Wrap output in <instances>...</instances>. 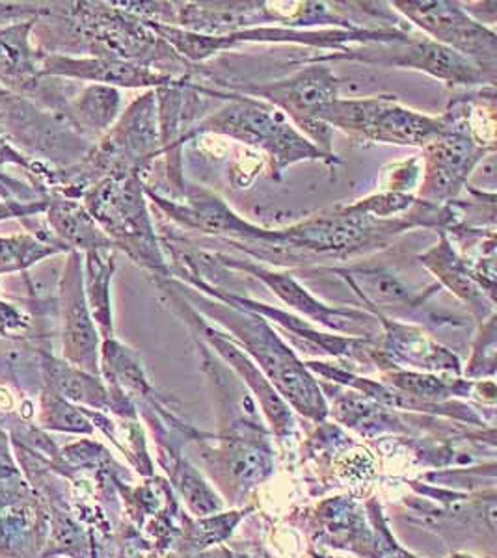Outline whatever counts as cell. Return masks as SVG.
Listing matches in <instances>:
<instances>
[{
  "mask_svg": "<svg viewBox=\"0 0 497 558\" xmlns=\"http://www.w3.org/2000/svg\"><path fill=\"white\" fill-rule=\"evenodd\" d=\"M417 204L410 194H399V192H380L376 196L362 199L357 204L351 205L352 209L365 213V215L375 216L380 220H388L391 215H401L404 210L412 209Z\"/></svg>",
  "mask_w": 497,
  "mask_h": 558,
  "instance_id": "25",
  "label": "cell"
},
{
  "mask_svg": "<svg viewBox=\"0 0 497 558\" xmlns=\"http://www.w3.org/2000/svg\"><path fill=\"white\" fill-rule=\"evenodd\" d=\"M420 259L425 267L436 274V278L440 279L449 291L454 292L460 300H464L465 304L472 307L473 315L478 320H483L488 313H492L494 296L478 283L468 263L457 257L444 231H441L440 242L431 252L421 255Z\"/></svg>",
  "mask_w": 497,
  "mask_h": 558,
  "instance_id": "16",
  "label": "cell"
},
{
  "mask_svg": "<svg viewBox=\"0 0 497 558\" xmlns=\"http://www.w3.org/2000/svg\"><path fill=\"white\" fill-rule=\"evenodd\" d=\"M114 247H101L83 254L84 257V294L88 302L89 313L96 323L99 336L105 339L114 337L112 320V300H110V281L114 276Z\"/></svg>",
  "mask_w": 497,
  "mask_h": 558,
  "instance_id": "21",
  "label": "cell"
},
{
  "mask_svg": "<svg viewBox=\"0 0 497 558\" xmlns=\"http://www.w3.org/2000/svg\"><path fill=\"white\" fill-rule=\"evenodd\" d=\"M386 328L384 350L401 362L414 363L415 367L459 371V362L451 352L434 344L425 333L407 324L396 323L384 315H375Z\"/></svg>",
  "mask_w": 497,
  "mask_h": 558,
  "instance_id": "20",
  "label": "cell"
},
{
  "mask_svg": "<svg viewBox=\"0 0 497 558\" xmlns=\"http://www.w3.org/2000/svg\"><path fill=\"white\" fill-rule=\"evenodd\" d=\"M39 165H44V162H34V160H28L26 157H23V155L4 138V134L0 133V168H4V166H20V168H23V170L28 173V178H31V175L38 170Z\"/></svg>",
  "mask_w": 497,
  "mask_h": 558,
  "instance_id": "27",
  "label": "cell"
},
{
  "mask_svg": "<svg viewBox=\"0 0 497 558\" xmlns=\"http://www.w3.org/2000/svg\"><path fill=\"white\" fill-rule=\"evenodd\" d=\"M58 320L64 362L92 376H99V331L84 294V257L65 254L58 281Z\"/></svg>",
  "mask_w": 497,
  "mask_h": 558,
  "instance_id": "10",
  "label": "cell"
},
{
  "mask_svg": "<svg viewBox=\"0 0 497 558\" xmlns=\"http://www.w3.org/2000/svg\"><path fill=\"white\" fill-rule=\"evenodd\" d=\"M213 257L218 259L217 263H220V265L243 270V272L252 274L255 278L262 279L263 283L268 289H272V292L281 302H286V305L293 307L302 315H306L310 320L328 326L331 330L371 331V323L376 320L375 315H367V313L328 307V305L315 299L312 292L300 286L291 274L275 272V270L254 265L250 260L231 259L226 255H213Z\"/></svg>",
  "mask_w": 497,
  "mask_h": 558,
  "instance_id": "12",
  "label": "cell"
},
{
  "mask_svg": "<svg viewBox=\"0 0 497 558\" xmlns=\"http://www.w3.org/2000/svg\"><path fill=\"white\" fill-rule=\"evenodd\" d=\"M2 415H4V413L0 412V418H2Z\"/></svg>",
  "mask_w": 497,
  "mask_h": 558,
  "instance_id": "29",
  "label": "cell"
},
{
  "mask_svg": "<svg viewBox=\"0 0 497 558\" xmlns=\"http://www.w3.org/2000/svg\"><path fill=\"white\" fill-rule=\"evenodd\" d=\"M172 283L185 296L186 302H194L198 305V312L218 320L244 344V349L265 368L281 395L291 399L300 412L313 417L325 415V400L320 397L319 387L315 386L304 365L294 357L288 344L281 341L267 318L222 304L218 300L207 299L202 292L181 286L175 279H172Z\"/></svg>",
  "mask_w": 497,
  "mask_h": 558,
  "instance_id": "1",
  "label": "cell"
},
{
  "mask_svg": "<svg viewBox=\"0 0 497 558\" xmlns=\"http://www.w3.org/2000/svg\"><path fill=\"white\" fill-rule=\"evenodd\" d=\"M47 205H20L2 202L0 204V220H8V218H17L20 220V218H25V216L44 215L45 210H47Z\"/></svg>",
  "mask_w": 497,
  "mask_h": 558,
  "instance_id": "28",
  "label": "cell"
},
{
  "mask_svg": "<svg viewBox=\"0 0 497 558\" xmlns=\"http://www.w3.org/2000/svg\"><path fill=\"white\" fill-rule=\"evenodd\" d=\"M34 20L0 26V89L36 101L44 76L41 52L33 45Z\"/></svg>",
  "mask_w": 497,
  "mask_h": 558,
  "instance_id": "15",
  "label": "cell"
},
{
  "mask_svg": "<svg viewBox=\"0 0 497 558\" xmlns=\"http://www.w3.org/2000/svg\"><path fill=\"white\" fill-rule=\"evenodd\" d=\"M41 75L58 76L68 81H89V83L112 86V88H149L168 86L175 78L149 65L112 60V58L52 57L41 52Z\"/></svg>",
  "mask_w": 497,
  "mask_h": 558,
  "instance_id": "13",
  "label": "cell"
},
{
  "mask_svg": "<svg viewBox=\"0 0 497 558\" xmlns=\"http://www.w3.org/2000/svg\"><path fill=\"white\" fill-rule=\"evenodd\" d=\"M447 118L451 121V131L425 146L421 159L423 183L420 196L425 204L451 202L464 189L475 166L485 160L486 153H492L470 136L465 121L454 120L449 112Z\"/></svg>",
  "mask_w": 497,
  "mask_h": 558,
  "instance_id": "11",
  "label": "cell"
},
{
  "mask_svg": "<svg viewBox=\"0 0 497 558\" xmlns=\"http://www.w3.org/2000/svg\"><path fill=\"white\" fill-rule=\"evenodd\" d=\"M41 12V2H0V26L36 20Z\"/></svg>",
  "mask_w": 497,
  "mask_h": 558,
  "instance_id": "26",
  "label": "cell"
},
{
  "mask_svg": "<svg viewBox=\"0 0 497 558\" xmlns=\"http://www.w3.org/2000/svg\"><path fill=\"white\" fill-rule=\"evenodd\" d=\"M2 368H8V367H0V373H2Z\"/></svg>",
  "mask_w": 497,
  "mask_h": 558,
  "instance_id": "30",
  "label": "cell"
},
{
  "mask_svg": "<svg viewBox=\"0 0 497 558\" xmlns=\"http://www.w3.org/2000/svg\"><path fill=\"white\" fill-rule=\"evenodd\" d=\"M338 60L410 68V70L428 73L451 86H477V84H492L496 81V75L486 73L483 68L473 64L472 60H468L446 45L436 44L431 38H404L393 44L364 45L362 49H344L343 52L313 58L312 62L325 64V62H338Z\"/></svg>",
  "mask_w": 497,
  "mask_h": 558,
  "instance_id": "7",
  "label": "cell"
},
{
  "mask_svg": "<svg viewBox=\"0 0 497 558\" xmlns=\"http://www.w3.org/2000/svg\"><path fill=\"white\" fill-rule=\"evenodd\" d=\"M237 89L244 96L254 97L257 101L263 99L281 110L294 121L296 128L310 134L313 142H317L315 146L319 147L320 151L334 155L330 125L313 118V112L317 108L338 99L339 81L330 68L313 64L283 81L257 84V86H241Z\"/></svg>",
  "mask_w": 497,
  "mask_h": 558,
  "instance_id": "8",
  "label": "cell"
},
{
  "mask_svg": "<svg viewBox=\"0 0 497 558\" xmlns=\"http://www.w3.org/2000/svg\"><path fill=\"white\" fill-rule=\"evenodd\" d=\"M36 357L44 387L70 402L110 408V393L97 376L88 375L64 360H58L51 349H36Z\"/></svg>",
  "mask_w": 497,
  "mask_h": 558,
  "instance_id": "19",
  "label": "cell"
},
{
  "mask_svg": "<svg viewBox=\"0 0 497 558\" xmlns=\"http://www.w3.org/2000/svg\"><path fill=\"white\" fill-rule=\"evenodd\" d=\"M397 10L433 36L436 44L446 45L486 73L496 75V33L472 20L457 2H396Z\"/></svg>",
  "mask_w": 497,
  "mask_h": 558,
  "instance_id": "9",
  "label": "cell"
},
{
  "mask_svg": "<svg viewBox=\"0 0 497 558\" xmlns=\"http://www.w3.org/2000/svg\"><path fill=\"white\" fill-rule=\"evenodd\" d=\"M0 133L26 159L57 170L78 165L94 146L54 116L7 89H0Z\"/></svg>",
  "mask_w": 497,
  "mask_h": 558,
  "instance_id": "5",
  "label": "cell"
},
{
  "mask_svg": "<svg viewBox=\"0 0 497 558\" xmlns=\"http://www.w3.org/2000/svg\"><path fill=\"white\" fill-rule=\"evenodd\" d=\"M54 255H60L57 247L47 246L31 235L0 239V274L25 272Z\"/></svg>",
  "mask_w": 497,
  "mask_h": 558,
  "instance_id": "22",
  "label": "cell"
},
{
  "mask_svg": "<svg viewBox=\"0 0 497 558\" xmlns=\"http://www.w3.org/2000/svg\"><path fill=\"white\" fill-rule=\"evenodd\" d=\"M41 412L39 425L51 430L73 432V434H92V423L81 408H75L70 400L62 399L51 389H41Z\"/></svg>",
  "mask_w": 497,
  "mask_h": 558,
  "instance_id": "23",
  "label": "cell"
},
{
  "mask_svg": "<svg viewBox=\"0 0 497 558\" xmlns=\"http://www.w3.org/2000/svg\"><path fill=\"white\" fill-rule=\"evenodd\" d=\"M141 173L110 175L84 192L83 205L102 233L155 278H170V267L155 235Z\"/></svg>",
  "mask_w": 497,
  "mask_h": 558,
  "instance_id": "3",
  "label": "cell"
},
{
  "mask_svg": "<svg viewBox=\"0 0 497 558\" xmlns=\"http://www.w3.org/2000/svg\"><path fill=\"white\" fill-rule=\"evenodd\" d=\"M151 31L159 36L165 44L173 47L183 57L194 62H202L215 52L230 49L239 44L248 41H281V44H304L315 47H334L343 49L344 44H393L407 38V34L396 31H323V33H304V31H283V28H244L235 33L198 34L172 25H165L160 21L144 20Z\"/></svg>",
  "mask_w": 497,
  "mask_h": 558,
  "instance_id": "6",
  "label": "cell"
},
{
  "mask_svg": "<svg viewBox=\"0 0 497 558\" xmlns=\"http://www.w3.org/2000/svg\"><path fill=\"white\" fill-rule=\"evenodd\" d=\"M17 476L0 478V558H33L45 536L38 501Z\"/></svg>",
  "mask_w": 497,
  "mask_h": 558,
  "instance_id": "14",
  "label": "cell"
},
{
  "mask_svg": "<svg viewBox=\"0 0 497 558\" xmlns=\"http://www.w3.org/2000/svg\"><path fill=\"white\" fill-rule=\"evenodd\" d=\"M313 118L338 128L352 138L393 144V146L425 147L440 134L451 131L446 116L431 118L397 102L396 96L336 99L313 112Z\"/></svg>",
  "mask_w": 497,
  "mask_h": 558,
  "instance_id": "4",
  "label": "cell"
},
{
  "mask_svg": "<svg viewBox=\"0 0 497 558\" xmlns=\"http://www.w3.org/2000/svg\"><path fill=\"white\" fill-rule=\"evenodd\" d=\"M0 337L17 343L38 344L36 349H45V341L49 339L23 305L4 300H0Z\"/></svg>",
  "mask_w": 497,
  "mask_h": 558,
  "instance_id": "24",
  "label": "cell"
},
{
  "mask_svg": "<svg viewBox=\"0 0 497 558\" xmlns=\"http://www.w3.org/2000/svg\"><path fill=\"white\" fill-rule=\"evenodd\" d=\"M228 99L230 105L218 110L217 114L199 121L198 128L186 133L185 138L194 134H220L243 142L244 146L265 153L275 179H280L288 166L302 160H323L328 165H338L336 155L320 151L319 147L291 125L288 116L272 105L248 96H230Z\"/></svg>",
  "mask_w": 497,
  "mask_h": 558,
  "instance_id": "2",
  "label": "cell"
},
{
  "mask_svg": "<svg viewBox=\"0 0 497 558\" xmlns=\"http://www.w3.org/2000/svg\"><path fill=\"white\" fill-rule=\"evenodd\" d=\"M45 222L51 228L70 252H92L101 247H114L109 236L102 233L96 220L78 199L51 194L47 210L44 213Z\"/></svg>",
  "mask_w": 497,
  "mask_h": 558,
  "instance_id": "18",
  "label": "cell"
},
{
  "mask_svg": "<svg viewBox=\"0 0 497 558\" xmlns=\"http://www.w3.org/2000/svg\"><path fill=\"white\" fill-rule=\"evenodd\" d=\"M122 108L120 89L102 84H92L78 89L68 102L64 123L78 136L96 144L102 134L109 133Z\"/></svg>",
  "mask_w": 497,
  "mask_h": 558,
  "instance_id": "17",
  "label": "cell"
}]
</instances>
